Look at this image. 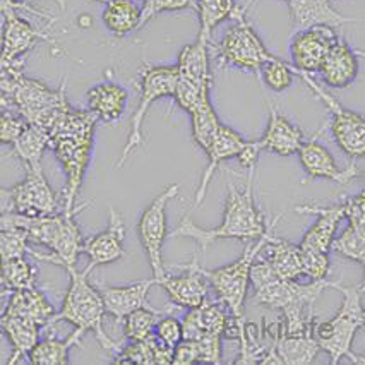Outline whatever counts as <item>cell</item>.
<instances>
[{
	"instance_id": "6da1fadb",
	"label": "cell",
	"mask_w": 365,
	"mask_h": 365,
	"mask_svg": "<svg viewBox=\"0 0 365 365\" xmlns=\"http://www.w3.org/2000/svg\"><path fill=\"white\" fill-rule=\"evenodd\" d=\"M98 117L91 110H74L67 107L57 115L50 129L46 130L50 138V150L58 160L66 173V187H63V213L78 216L89 202L78 207V196L84 175L91 158L93 135H95Z\"/></svg>"
},
{
	"instance_id": "7a4b0ae2",
	"label": "cell",
	"mask_w": 365,
	"mask_h": 365,
	"mask_svg": "<svg viewBox=\"0 0 365 365\" xmlns=\"http://www.w3.org/2000/svg\"><path fill=\"white\" fill-rule=\"evenodd\" d=\"M254 300L285 316L287 333H302L314 328V304L326 288H334L338 282L312 279L309 285H299L295 279H283L266 259H259L250 269Z\"/></svg>"
},
{
	"instance_id": "3957f363",
	"label": "cell",
	"mask_w": 365,
	"mask_h": 365,
	"mask_svg": "<svg viewBox=\"0 0 365 365\" xmlns=\"http://www.w3.org/2000/svg\"><path fill=\"white\" fill-rule=\"evenodd\" d=\"M254 172L249 170L247 184L245 187H235L228 184V199L225 205V213L222 223L216 228H199L190 218H182L175 230L168 233V237L177 239H192L202 250L210 247L216 240L222 239H239V240H259L267 232L264 215L261 213L254 199Z\"/></svg>"
},
{
	"instance_id": "277c9868",
	"label": "cell",
	"mask_w": 365,
	"mask_h": 365,
	"mask_svg": "<svg viewBox=\"0 0 365 365\" xmlns=\"http://www.w3.org/2000/svg\"><path fill=\"white\" fill-rule=\"evenodd\" d=\"M2 108H11L29 124L48 130L61 112L71 107L66 98L67 78L58 89L28 78L23 71H2Z\"/></svg>"
},
{
	"instance_id": "5b68a950",
	"label": "cell",
	"mask_w": 365,
	"mask_h": 365,
	"mask_svg": "<svg viewBox=\"0 0 365 365\" xmlns=\"http://www.w3.org/2000/svg\"><path fill=\"white\" fill-rule=\"evenodd\" d=\"M279 218H282V215L274 216V218L271 220L269 228H267L264 235L259 240H254V244L247 245L244 254H242V257L237 259L235 262H232V264L228 266L218 267V269H206V267H202V273H205L210 285L215 288L220 300L227 305L228 311L232 312L233 319H235V329L242 339V354H245V351L249 350L247 331H245L244 326V305L250 283V269H252V264L256 262L261 250L264 249L269 235L274 232V227H277Z\"/></svg>"
},
{
	"instance_id": "8992f818",
	"label": "cell",
	"mask_w": 365,
	"mask_h": 365,
	"mask_svg": "<svg viewBox=\"0 0 365 365\" xmlns=\"http://www.w3.org/2000/svg\"><path fill=\"white\" fill-rule=\"evenodd\" d=\"M66 271L69 273L71 285L61 311L55 312L52 324L57 321H67L83 333L91 331L98 339L101 348L118 354L120 351L118 343L113 341L107 334V331L103 329V317L107 314V307H105L103 297H101L98 287H93L89 283V274L86 271L79 273L76 266L66 267Z\"/></svg>"
},
{
	"instance_id": "52a82bcc",
	"label": "cell",
	"mask_w": 365,
	"mask_h": 365,
	"mask_svg": "<svg viewBox=\"0 0 365 365\" xmlns=\"http://www.w3.org/2000/svg\"><path fill=\"white\" fill-rule=\"evenodd\" d=\"M334 290L341 292L343 305L333 319L314 326V336L319 343L321 350L329 355L331 364L336 365L343 356L351 360L355 356L351 351V343L356 331L364 328V307L360 287H343L336 283Z\"/></svg>"
},
{
	"instance_id": "ba28073f",
	"label": "cell",
	"mask_w": 365,
	"mask_h": 365,
	"mask_svg": "<svg viewBox=\"0 0 365 365\" xmlns=\"http://www.w3.org/2000/svg\"><path fill=\"white\" fill-rule=\"evenodd\" d=\"M252 0H247L244 7L237 6L235 14L232 21L235 24L223 35L222 43L216 48L220 66H230L237 69H244L250 72H259L266 62L273 61L277 55H273L262 43L261 38L254 31L245 19V11Z\"/></svg>"
},
{
	"instance_id": "9c48e42d",
	"label": "cell",
	"mask_w": 365,
	"mask_h": 365,
	"mask_svg": "<svg viewBox=\"0 0 365 365\" xmlns=\"http://www.w3.org/2000/svg\"><path fill=\"white\" fill-rule=\"evenodd\" d=\"M178 81V67L177 66H148L141 72L139 79V88H141V96H139V105L135 108L133 120H130V133L127 138L124 150L120 153V158L117 160L115 167L122 168L130 155L135 153L143 144V124L146 118L148 110L155 101L161 98H173Z\"/></svg>"
},
{
	"instance_id": "30bf717a",
	"label": "cell",
	"mask_w": 365,
	"mask_h": 365,
	"mask_svg": "<svg viewBox=\"0 0 365 365\" xmlns=\"http://www.w3.org/2000/svg\"><path fill=\"white\" fill-rule=\"evenodd\" d=\"M297 72V71H295ZM300 79L312 89L314 95L319 98L324 107L328 108L331 115V130H333L334 141L341 151H345L346 156H350L351 160H359L365 156V115L362 113H356L354 110L345 108L339 101L334 98L333 95H329L328 91H324V88H321L311 78V74H305V72H297Z\"/></svg>"
},
{
	"instance_id": "8fae6325",
	"label": "cell",
	"mask_w": 365,
	"mask_h": 365,
	"mask_svg": "<svg viewBox=\"0 0 365 365\" xmlns=\"http://www.w3.org/2000/svg\"><path fill=\"white\" fill-rule=\"evenodd\" d=\"M2 213H19L26 216H50L63 211V194L53 192L46 182L43 170L26 172V178L18 185L6 190L4 189Z\"/></svg>"
},
{
	"instance_id": "7c38bea8",
	"label": "cell",
	"mask_w": 365,
	"mask_h": 365,
	"mask_svg": "<svg viewBox=\"0 0 365 365\" xmlns=\"http://www.w3.org/2000/svg\"><path fill=\"white\" fill-rule=\"evenodd\" d=\"M38 41H52V36L21 18L14 0H2V71H23Z\"/></svg>"
},
{
	"instance_id": "4fadbf2b",
	"label": "cell",
	"mask_w": 365,
	"mask_h": 365,
	"mask_svg": "<svg viewBox=\"0 0 365 365\" xmlns=\"http://www.w3.org/2000/svg\"><path fill=\"white\" fill-rule=\"evenodd\" d=\"M178 194V185L170 184L160 196L155 197V201L144 210L138 223L139 239H141L144 252L148 254L150 264L153 269V278L160 279L167 274L163 266V256H161V249H163V242L168 237L167 227V205Z\"/></svg>"
},
{
	"instance_id": "5bb4252c",
	"label": "cell",
	"mask_w": 365,
	"mask_h": 365,
	"mask_svg": "<svg viewBox=\"0 0 365 365\" xmlns=\"http://www.w3.org/2000/svg\"><path fill=\"white\" fill-rule=\"evenodd\" d=\"M338 36L339 33H336V29L329 26H316L297 31L290 43L295 71L311 76L321 72L322 63Z\"/></svg>"
},
{
	"instance_id": "9a60e30c",
	"label": "cell",
	"mask_w": 365,
	"mask_h": 365,
	"mask_svg": "<svg viewBox=\"0 0 365 365\" xmlns=\"http://www.w3.org/2000/svg\"><path fill=\"white\" fill-rule=\"evenodd\" d=\"M178 267H182L185 273L180 277L165 274L163 278L156 279V285H160L167 292L170 302L177 307H197L207 299V287H210V282L202 273V266L199 264L197 256H194L192 261H189V264H182Z\"/></svg>"
},
{
	"instance_id": "2e32d148",
	"label": "cell",
	"mask_w": 365,
	"mask_h": 365,
	"mask_svg": "<svg viewBox=\"0 0 365 365\" xmlns=\"http://www.w3.org/2000/svg\"><path fill=\"white\" fill-rule=\"evenodd\" d=\"M295 211L302 215H317V222L305 233L302 242H300V247L314 250V252L328 254L333 247L334 239H336L338 225L346 216L345 201L329 206L300 205L295 207Z\"/></svg>"
},
{
	"instance_id": "e0dca14e",
	"label": "cell",
	"mask_w": 365,
	"mask_h": 365,
	"mask_svg": "<svg viewBox=\"0 0 365 365\" xmlns=\"http://www.w3.org/2000/svg\"><path fill=\"white\" fill-rule=\"evenodd\" d=\"M317 135L319 133L312 135L309 141H304L299 153H297L309 178H312V180L326 178L334 184L345 185L360 175V170L355 163H351L348 168H338L336 161H334L328 148L317 141Z\"/></svg>"
},
{
	"instance_id": "ac0fdd59",
	"label": "cell",
	"mask_w": 365,
	"mask_h": 365,
	"mask_svg": "<svg viewBox=\"0 0 365 365\" xmlns=\"http://www.w3.org/2000/svg\"><path fill=\"white\" fill-rule=\"evenodd\" d=\"M110 223L105 232L91 239L84 240L83 252L88 254L89 264L86 266V273H91L95 267L110 264L118 259L124 257V239H125V225L122 216L113 207L108 210Z\"/></svg>"
},
{
	"instance_id": "d6986e66",
	"label": "cell",
	"mask_w": 365,
	"mask_h": 365,
	"mask_svg": "<svg viewBox=\"0 0 365 365\" xmlns=\"http://www.w3.org/2000/svg\"><path fill=\"white\" fill-rule=\"evenodd\" d=\"M295 33L316 26L343 28L350 23H362L364 18H346L333 9L329 0H287Z\"/></svg>"
},
{
	"instance_id": "ffe728a7",
	"label": "cell",
	"mask_w": 365,
	"mask_h": 365,
	"mask_svg": "<svg viewBox=\"0 0 365 365\" xmlns=\"http://www.w3.org/2000/svg\"><path fill=\"white\" fill-rule=\"evenodd\" d=\"M247 144V139H244V135L233 130L232 127L222 124L220 125L218 133H216L213 143L207 148V167L201 177V184L196 190V197H194V206H199L202 201H205L207 187H210L211 180H213L215 172L218 170L220 165L223 163L225 160L237 158L240 155L242 150Z\"/></svg>"
},
{
	"instance_id": "44dd1931",
	"label": "cell",
	"mask_w": 365,
	"mask_h": 365,
	"mask_svg": "<svg viewBox=\"0 0 365 365\" xmlns=\"http://www.w3.org/2000/svg\"><path fill=\"white\" fill-rule=\"evenodd\" d=\"M155 285L156 279L150 278L125 287L98 285V290L103 297L107 314H110L117 322H124L125 317L138 309H153L148 302V294H150L151 287Z\"/></svg>"
},
{
	"instance_id": "7402d4cb",
	"label": "cell",
	"mask_w": 365,
	"mask_h": 365,
	"mask_svg": "<svg viewBox=\"0 0 365 365\" xmlns=\"http://www.w3.org/2000/svg\"><path fill=\"white\" fill-rule=\"evenodd\" d=\"M359 55L365 53L351 48L345 38L339 35L321 67V76L324 83L338 89L351 86L359 74Z\"/></svg>"
},
{
	"instance_id": "603a6c76",
	"label": "cell",
	"mask_w": 365,
	"mask_h": 365,
	"mask_svg": "<svg viewBox=\"0 0 365 365\" xmlns=\"http://www.w3.org/2000/svg\"><path fill=\"white\" fill-rule=\"evenodd\" d=\"M267 108H269V122H267V129L262 139H259L262 150L279 156L297 155L305 141L302 130L292 124L287 117H283L277 107L269 103Z\"/></svg>"
},
{
	"instance_id": "cb8c5ba5",
	"label": "cell",
	"mask_w": 365,
	"mask_h": 365,
	"mask_svg": "<svg viewBox=\"0 0 365 365\" xmlns=\"http://www.w3.org/2000/svg\"><path fill=\"white\" fill-rule=\"evenodd\" d=\"M230 319L218 304L205 300L197 307L189 309L182 319L184 339H201L207 334H227Z\"/></svg>"
},
{
	"instance_id": "d4e9b609",
	"label": "cell",
	"mask_w": 365,
	"mask_h": 365,
	"mask_svg": "<svg viewBox=\"0 0 365 365\" xmlns=\"http://www.w3.org/2000/svg\"><path fill=\"white\" fill-rule=\"evenodd\" d=\"M129 93L115 83H100L86 91L88 108L98 117L100 122L113 124L124 115Z\"/></svg>"
},
{
	"instance_id": "484cf974",
	"label": "cell",
	"mask_w": 365,
	"mask_h": 365,
	"mask_svg": "<svg viewBox=\"0 0 365 365\" xmlns=\"http://www.w3.org/2000/svg\"><path fill=\"white\" fill-rule=\"evenodd\" d=\"M4 314L29 319L43 328V326L52 324L55 311L53 305L46 300V297L36 287H33L12 292L9 302L6 304V309H4Z\"/></svg>"
},
{
	"instance_id": "4316f807",
	"label": "cell",
	"mask_w": 365,
	"mask_h": 365,
	"mask_svg": "<svg viewBox=\"0 0 365 365\" xmlns=\"http://www.w3.org/2000/svg\"><path fill=\"white\" fill-rule=\"evenodd\" d=\"M266 261L273 266L277 274L283 279H297L305 277V264H304V252L302 247L292 242L278 239L274 232L271 233L266 245Z\"/></svg>"
},
{
	"instance_id": "83f0119b",
	"label": "cell",
	"mask_w": 365,
	"mask_h": 365,
	"mask_svg": "<svg viewBox=\"0 0 365 365\" xmlns=\"http://www.w3.org/2000/svg\"><path fill=\"white\" fill-rule=\"evenodd\" d=\"M277 354L285 365H309L314 362L321 346L314 336V328L302 333H287L282 329L274 339Z\"/></svg>"
},
{
	"instance_id": "f1b7e54d",
	"label": "cell",
	"mask_w": 365,
	"mask_h": 365,
	"mask_svg": "<svg viewBox=\"0 0 365 365\" xmlns=\"http://www.w3.org/2000/svg\"><path fill=\"white\" fill-rule=\"evenodd\" d=\"M0 326L12 346L11 359L7 364H18L19 360H23V356H28L29 351L35 348L41 326L29 319H23V317L11 316V314H2Z\"/></svg>"
},
{
	"instance_id": "f546056e",
	"label": "cell",
	"mask_w": 365,
	"mask_h": 365,
	"mask_svg": "<svg viewBox=\"0 0 365 365\" xmlns=\"http://www.w3.org/2000/svg\"><path fill=\"white\" fill-rule=\"evenodd\" d=\"M210 45L211 41L197 38L196 43L184 46L178 53V76L196 83L199 86H211L210 71Z\"/></svg>"
},
{
	"instance_id": "4dcf8cb0",
	"label": "cell",
	"mask_w": 365,
	"mask_h": 365,
	"mask_svg": "<svg viewBox=\"0 0 365 365\" xmlns=\"http://www.w3.org/2000/svg\"><path fill=\"white\" fill-rule=\"evenodd\" d=\"M115 356V364L172 365L173 348L167 346L156 334H153L144 341H130Z\"/></svg>"
},
{
	"instance_id": "1f68e13d",
	"label": "cell",
	"mask_w": 365,
	"mask_h": 365,
	"mask_svg": "<svg viewBox=\"0 0 365 365\" xmlns=\"http://www.w3.org/2000/svg\"><path fill=\"white\" fill-rule=\"evenodd\" d=\"M50 148L48 133L41 127L28 124L24 133L19 135L18 141L12 144L14 155L18 156L23 163L24 172H35L41 168V158H43L45 151Z\"/></svg>"
},
{
	"instance_id": "d6a6232c",
	"label": "cell",
	"mask_w": 365,
	"mask_h": 365,
	"mask_svg": "<svg viewBox=\"0 0 365 365\" xmlns=\"http://www.w3.org/2000/svg\"><path fill=\"white\" fill-rule=\"evenodd\" d=\"M86 333L76 328L72 334L66 339L48 338L43 341H38L35 348L29 351L28 359L33 365H66L69 362V351L83 339Z\"/></svg>"
},
{
	"instance_id": "836d02e7",
	"label": "cell",
	"mask_w": 365,
	"mask_h": 365,
	"mask_svg": "<svg viewBox=\"0 0 365 365\" xmlns=\"http://www.w3.org/2000/svg\"><path fill=\"white\" fill-rule=\"evenodd\" d=\"M101 19L113 35L125 36L141 28V9L130 0H113L105 6Z\"/></svg>"
},
{
	"instance_id": "e575fe53",
	"label": "cell",
	"mask_w": 365,
	"mask_h": 365,
	"mask_svg": "<svg viewBox=\"0 0 365 365\" xmlns=\"http://www.w3.org/2000/svg\"><path fill=\"white\" fill-rule=\"evenodd\" d=\"M192 7L199 16V36L202 40L211 41L213 31L225 19H232L235 14V2L233 0H192Z\"/></svg>"
},
{
	"instance_id": "d590c367",
	"label": "cell",
	"mask_w": 365,
	"mask_h": 365,
	"mask_svg": "<svg viewBox=\"0 0 365 365\" xmlns=\"http://www.w3.org/2000/svg\"><path fill=\"white\" fill-rule=\"evenodd\" d=\"M192 118V138L194 141L202 151H207V148L213 143L216 133H218L220 122L218 115H216V110L211 103V96H206L205 100L199 103V107L190 113Z\"/></svg>"
},
{
	"instance_id": "8d00e7d4",
	"label": "cell",
	"mask_w": 365,
	"mask_h": 365,
	"mask_svg": "<svg viewBox=\"0 0 365 365\" xmlns=\"http://www.w3.org/2000/svg\"><path fill=\"white\" fill-rule=\"evenodd\" d=\"M331 250H334L341 257L350 259V261L360 262L365 273V223L348 225L346 230L334 239ZM359 287L365 294V277Z\"/></svg>"
},
{
	"instance_id": "74e56055",
	"label": "cell",
	"mask_w": 365,
	"mask_h": 365,
	"mask_svg": "<svg viewBox=\"0 0 365 365\" xmlns=\"http://www.w3.org/2000/svg\"><path fill=\"white\" fill-rule=\"evenodd\" d=\"M170 307L165 311L156 309H138L130 312L124 319V334L129 341H144L155 334V328L158 324L161 314H168Z\"/></svg>"
},
{
	"instance_id": "f35d334b",
	"label": "cell",
	"mask_w": 365,
	"mask_h": 365,
	"mask_svg": "<svg viewBox=\"0 0 365 365\" xmlns=\"http://www.w3.org/2000/svg\"><path fill=\"white\" fill-rule=\"evenodd\" d=\"M2 287L11 292L36 287V267L24 257L2 261Z\"/></svg>"
},
{
	"instance_id": "ab89813d",
	"label": "cell",
	"mask_w": 365,
	"mask_h": 365,
	"mask_svg": "<svg viewBox=\"0 0 365 365\" xmlns=\"http://www.w3.org/2000/svg\"><path fill=\"white\" fill-rule=\"evenodd\" d=\"M259 72H261V78L264 81L266 86L277 93H282L290 88L297 76L295 67L288 66L279 57H274L273 61L266 62Z\"/></svg>"
},
{
	"instance_id": "60d3db41",
	"label": "cell",
	"mask_w": 365,
	"mask_h": 365,
	"mask_svg": "<svg viewBox=\"0 0 365 365\" xmlns=\"http://www.w3.org/2000/svg\"><path fill=\"white\" fill-rule=\"evenodd\" d=\"M29 233L19 227H6L0 233V250H2V261L24 257L29 254Z\"/></svg>"
},
{
	"instance_id": "b9f144b4",
	"label": "cell",
	"mask_w": 365,
	"mask_h": 365,
	"mask_svg": "<svg viewBox=\"0 0 365 365\" xmlns=\"http://www.w3.org/2000/svg\"><path fill=\"white\" fill-rule=\"evenodd\" d=\"M210 89L211 86H199V84L190 83V81L178 76L175 93H173V100L177 101L178 107L185 110L190 115V113L199 107V103H201L206 96H210Z\"/></svg>"
},
{
	"instance_id": "7bdbcfd3",
	"label": "cell",
	"mask_w": 365,
	"mask_h": 365,
	"mask_svg": "<svg viewBox=\"0 0 365 365\" xmlns=\"http://www.w3.org/2000/svg\"><path fill=\"white\" fill-rule=\"evenodd\" d=\"M29 122L21 117L18 112L11 108H2V118H0V141L12 146L21 134L24 133Z\"/></svg>"
},
{
	"instance_id": "ee69618b",
	"label": "cell",
	"mask_w": 365,
	"mask_h": 365,
	"mask_svg": "<svg viewBox=\"0 0 365 365\" xmlns=\"http://www.w3.org/2000/svg\"><path fill=\"white\" fill-rule=\"evenodd\" d=\"M187 7H192V0H144L141 9V28L161 12L182 11Z\"/></svg>"
},
{
	"instance_id": "f6af8a7d",
	"label": "cell",
	"mask_w": 365,
	"mask_h": 365,
	"mask_svg": "<svg viewBox=\"0 0 365 365\" xmlns=\"http://www.w3.org/2000/svg\"><path fill=\"white\" fill-rule=\"evenodd\" d=\"M155 334L161 339V341L165 343V345L175 350V346L182 341V339H184L182 321L175 319L173 316L161 317V319L158 321V324H156V328H155Z\"/></svg>"
},
{
	"instance_id": "bcb514c9",
	"label": "cell",
	"mask_w": 365,
	"mask_h": 365,
	"mask_svg": "<svg viewBox=\"0 0 365 365\" xmlns=\"http://www.w3.org/2000/svg\"><path fill=\"white\" fill-rule=\"evenodd\" d=\"M222 338L223 334H207V336L196 339L199 345V351H201L202 364H222Z\"/></svg>"
},
{
	"instance_id": "7dc6e473",
	"label": "cell",
	"mask_w": 365,
	"mask_h": 365,
	"mask_svg": "<svg viewBox=\"0 0 365 365\" xmlns=\"http://www.w3.org/2000/svg\"><path fill=\"white\" fill-rule=\"evenodd\" d=\"M201 360L196 339H182L173 350V365H192Z\"/></svg>"
},
{
	"instance_id": "c3c4849f",
	"label": "cell",
	"mask_w": 365,
	"mask_h": 365,
	"mask_svg": "<svg viewBox=\"0 0 365 365\" xmlns=\"http://www.w3.org/2000/svg\"><path fill=\"white\" fill-rule=\"evenodd\" d=\"M346 206V216L350 225H360L365 223V189L359 192L356 196H351L345 199Z\"/></svg>"
},
{
	"instance_id": "681fc988",
	"label": "cell",
	"mask_w": 365,
	"mask_h": 365,
	"mask_svg": "<svg viewBox=\"0 0 365 365\" xmlns=\"http://www.w3.org/2000/svg\"><path fill=\"white\" fill-rule=\"evenodd\" d=\"M261 151H264L262 150L261 141H247L245 148L242 150V153L237 156V158H239L242 167L247 168V170H254L257 165V160H259V155H261Z\"/></svg>"
},
{
	"instance_id": "f907efd6",
	"label": "cell",
	"mask_w": 365,
	"mask_h": 365,
	"mask_svg": "<svg viewBox=\"0 0 365 365\" xmlns=\"http://www.w3.org/2000/svg\"><path fill=\"white\" fill-rule=\"evenodd\" d=\"M89 2H100V4H105V6H107V4L113 2V0H89Z\"/></svg>"
},
{
	"instance_id": "816d5d0a",
	"label": "cell",
	"mask_w": 365,
	"mask_h": 365,
	"mask_svg": "<svg viewBox=\"0 0 365 365\" xmlns=\"http://www.w3.org/2000/svg\"><path fill=\"white\" fill-rule=\"evenodd\" d=\"M362 329H365V309H364V328Z\"/></svg>"
}]
</instances>
